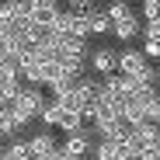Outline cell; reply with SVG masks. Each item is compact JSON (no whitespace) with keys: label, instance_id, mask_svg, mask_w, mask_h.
<instances>
[{"label":"cell","instance_id":"cell-5","mask_svg":"<svg viewBox=\"0 0 160 160\" xmlns=\"http://www.w3.org/2000/svg\"><path fill=\"white\" fill-rule=\"evenodd\" d=\"M146 66H150V63H146V56H143L139 49H118V73H122V77L136 80Z\"/></svg>","mask_w":160,"mask_h":160},{"label":"cell","instance_id":"cell-11","mask_svg":"<svg viewBox=\"0 0 160 160\" xmlns=\"http://www.w3.org/2000/svg\"><path fill=\"white\" fill-rule=\"evenodd\" d=\"M91 35H112V21H108V14H104V7L91 18Z\"/></svg>","mask_w":160,"mask_h":160},{"label":"cell","instance_id":"cell-10","mask_svg":"<svg viewBox=\"0 0 160 160\" xmlns=\"http://www.w3.org/2000/svg\"><path fill=\"white\" fill-rule=\"evenodd\" d=\"M104 14H108V21H112V24H118V21L132 18L136 11H132V4H129V0H112V4L104 7Z\"/></svg>","mask_w":160,"mask_h":160},{"label":"cell","instance_id":"cell-3","mask_svg":"<svg viewBox=\"0 0 160 160\" xmlns=\"http://www.w3.org/2000/svg\"><path fill=\"white\" fill-rule=\"evenodd\" d=\"M56 11H59L56 0H28V24L49 35L52 21H56Z\"/></svg>","mask_w":160,"mask_h":160},{"label":"cell","instance_id":"cell-13","mask_svg":"<svg viewBox=\"0 0 160 160\" xmlns=\"http://www.w3.org/2000/svg\"><path fill=\"white\" fill-rule=\"evenodd\" d=\"M157 87H160V63H157Z\"/></svg>","mask_w":160,"mask_h":160},{"label":"cell","instance_id":"cell-8","mask_svg":"<svg viewBox=\"0 0 160 160\" xmlns=\"http://www.w3.org/2000/svg\"><path fill=\"white\" fill-rule=\"evenodd\" d=\"M132 136L139 139V146L157 150V146H160V125H153V122H139L136 129H132Z\"/></svg>","mask_w":160,"mask_h":160},{"label":"cell","instance_id":"cell-2","mask_svg":"<svg viewBox=\"0 0 160 160\" xmlns=\"http://www.w3.org/2000/svg\"><path fill=\"white\" fill-rule=\"evenodd\" d=\"M87 70L98 77V80H104V77H112V73H118V49H112V45H101V49H91V59H87Z\"/></svg>","mask_w":160,"mask_h":160},{"label":"cell","instance_id":"cell-12","mask_svg":"<svg viewBox=\"0 0 160 160\" xmlns=\"http://www.w3.org/2000/svg\"><path fill=\"white\" fill-rule=\"evenodd\" d=\"M139 21H143V24H160V0H146Z\"/></svg>","mask_w":160,"mask_h":160},{"label":"cell","instance_id":"cell-4","mask_svg":"<svg viewBox=\"0 0 160 160\" xmlns=\"http://www.w3.org/2000/svg\"><path fill=\"white\" fill-rule=\"evenodd\" d=\"M94 136H91V129H84V132H73V136H66V143L59 146L70 160H91L94 157Z\"/></svg>","mask_w":160,"mask_h":160},{"label":"cell","instance_id":"cell-14","mask_svg":"<svg viewBox=\"0 0 160 160\" xmlns=\"http://www.w3.org/2000/svg\"><path fill=\"white\" fill-rule=\"evenodd\" d=\"M0 160H4V146H0Z\"/></svg>","mask_w":160,"mask_h":160},{"label":"cell","instance_id":"cell-1","mask_svg":"<svg viewBox=\"0 0 160 160\" xmlns=\"http://www.w3.org/2000/svg\"><path fill=\"white\" fill-rule=\"evenodd\" d=\"M45 101H49L45 87H28V84H21V94H18V101H14V115H21L24 122H32V118H38V112L45 108Z\"/></svg>","mask_w":160,"mask_h":160},{"label":"cell","instance_id":"cell-6","mask_svg":"<svg viewBox=\"0 0 160 160\" xmlns=\"http://www.w3.org/2000/svg\"><path fill=\"white\" fill-rule=\"evenodd\" d=\"M28 150H32V160H49L59 150V143H56V136L49 129H42V132H32L28 136Z\"/></svg>","mask_w":160,"mask_h":160},{"label":"cell","instance_id":"cell-9","mask_svg":"<svg viewBox=\"0 0 160 160\" xmlns=\"http://www.w3.org/2000/svg\"><path fill=\"white\" fill-rule=\"evenodd\" d=\"M38 122L52 132V129H59V122H63V108H59V104L56 101H45V108L38 112Z\"/></svg>","mask_w":160,"mask_h":160},{"label":"cell","instance_id":"cell-7","mask_svg":"<svg viewBox=\"0 0 160 160\" xmlns=\"http://www.w3.org/2000/svg\"><path fill=\"white\" fill-rule=\"evenodd\" d=\"M112 35L122 42V49H132V42L143 38V21H139V14H132V18H125V21L112 24Z\"/></svg>","mask_w":160,"mask_h":160},{"label":"cell","instance_id":"cell-15","mask_svg":"<svg viewBox=\"0 0 160 160\" xmlns=\"http://www.w3.org/2000/svg\"><path fill=\"white\" fill-rule=\"evenodd\" d=\"M157 160H160V146H157Z\"/></svg>","mask_w":160,"mask_h":160}]
</instances>
